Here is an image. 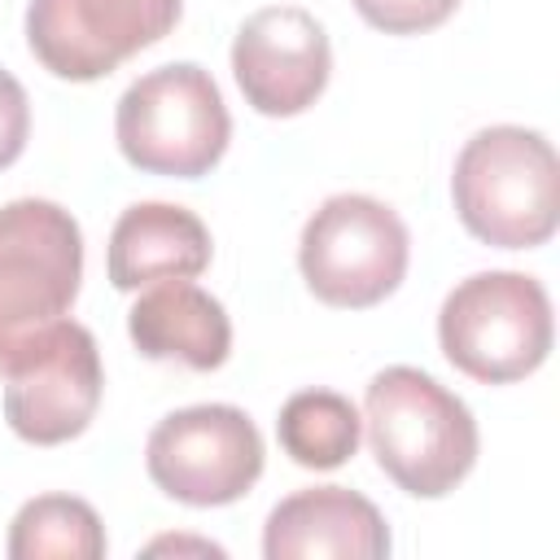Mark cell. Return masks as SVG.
<instances>
[{"mask_svg":"<svg viewBox=\"0 0 560 560\" xmlns=\"http://www.w3.org/2000/svg\"><path fill=\"white\" fill-rule=\"evenodd\" d=\"M363 424L376 464L416 499L451 494L477 464V420L429 372L394 363L368 381Z\"/></svg>","mask_w":560,"mask_h":560,"instance_id":"1","label":"cell"},{"mask_svg":"<svg viewBox=\"0 0 560 560\" xmlns=\"http://www.w3.org/2000/svg\"><path fill=\"white\" fill-rule=\"evenodd\" d=\"M451 197L459 223L499 249H534L560 223V158L542 131L481 127L455 158Z\"/></svg>","mask_w":560,"mask_h":560,"instance_id":"2","label":"cell"},{"mask_svg":"<svg viewBox=\"0 0 560 560\" xmlns=\"http://www.w3.org/2000/svg\"><path fill=\"white\" fill-rule=\"evenodd\" d=\"M114 136L136 171L197 179L223 158L232 118L210 70L197 61H171L140 74L118 96Z\"/></svg>","mask_w":560,"mask_h":560,"instance_id":"3","label":"cell"},{"mask_svg":"<svg viewBox=\"0 0 560 560\" xmlns=\"http://www.w3.org/2000/svg\"><path fill=\"white\" fill-rule=\"evenodd\" d=\"M438 341L472 381H525L551 350V298L525 271H477L446 293Z\"/></svg>","mask_w":560,"mask_h":560,"instance_id":"4","label":"cell"},{"mask_svg":"<svg viewBox=\"0 0 560 560\" xmlns=\"http://www.w3.org/2000/svg\"><path fill=\"white\" fill-rule=\"evenodd\" d=\"M83 280V232L44 197L0 206V363L39 328L66 319Z\"/></svg>","mask_w":560,"mask_h":560,"instance_id":"5","label":"cell"},{"mask_svg":"<svg viewBox=\"0 0 560 560\" xmlns=\"http://www.w3.org/2000/svg\"><path fill=\"white\" fill-rule=\"evenodd\" d=\"M411 258V236L402 219L363 192L328 197L302 228L298 267L311 293L328 306H376L385 302Z\"/></svg>","mask_w":560,"mask_h":560,"instance_id":"6","label":"cell"},{"mask_svg":"<svg viewBox=\"0 0 560 560\" xmlns=\"http://www.w3.org/2000/svg\"><path fill=\"white\" fill-rule=\"evenodd\" d=\"M0 376L9 429L35 446L79 438L92 424L105 385L96 337L74 319H57L13 346Z\"/></svg>","mask_w":560,"mask_h":560,"instance_id":"7","label":"cell"},{"mask_svg":"<svg viewBox=\"0 0 560 560\" xmlns=\"http://www.w3.org/2000/svg\"><path fill=\"white\" fill-rule=\"evenodd\" d=\"M144 468L162 494L188 508H223L262 477V433L232 402L179 407L153 424Z\"/></svg>","mask_w":560,"mask_h":560,"instance_id":"8","label":"cell"},{"mask_svg":"<svg viewBox=\"0 0 560 560\" xmlns=\"http://www.w3.org/2000/svg\"><path fill=\"white\" fill-rule=\"evenodd\" d=\"M179 9L184 0H31L26 44L48 74L92 83L171 35Z\"/></svg>","mask_w":560,"mask_h":560,"instance_id":"9","label":"cell"},{"mask_svg":"<svg viewBox=\"0 0 560 560\" xmlns=\"http://www.w3.org/2000/svg\"><path fill=\"white\" fill-rule=\"evenodd\" d=\"M332 48L315 13L271 4L241 22L232 44V74L245 101L267 118H293L328 88Z\"/></svg>","mask_w":560,"mask_h":560,"instance_id":"10","label":"cell"},{"mask_svg":"<svg viewBox=\"0 0 560 560\" xmlns=\"http://www.w3.org/2000/svg\"><path fill=\"white\" fill-rule=\"evenodd\" d=\"M267 560H306V556H341V560H381L389 556V525L372 499L346 486H311L280 499L262 529Z\"/></svg>","mask_w":560,"mask_h":560,"instance_id":"11","label":"cell"},{"mask_svg":"<svg viewBox=\"0 0 560 560\" xmlns=\"http://www.w3.org/2000/svg\"><path fill=\"white\" fill-rule=\"evenodd\" d=\"M210 267L206 223L171 201H136L109 232V280L131 293L162 280H192Z\"/></svg>","mask_w":560,"mask_h":560,"instance_id":"12","label":"cell"},{"mask_svg":"<svg viewBox=\"0 0 560 560\" xmlns=\"http://www.w3.org/2000/svg\"><path fill=\"white\" fill-rule=\"evenodd\" d=\"M127 332L144 359H179L192 372L223 368L232 350V319L223 302L192 280L153 284L127 315Z\"/></svg>","mask_w":560,"mask_h":560,"instance_id":"13","label":"cell"},{"mask_svg":"<svg viewBox=\"0 0 560 560\" xmlns=\"http://www.w3.org/2000/svg\"><path fill=\"white\" fill-rule=\"evenodd\" d=\"M284 455L302 468H341L359 451L363 416L354 411L350 398L332 389H298L276 420Z\"/></svg>","mask_w":560,"mask_h":560,"instance_id":"14","label":"cell"},{"mask_svg":"<svg viewBox=\"0 0 560 560\" xmlns=\"http://www.w3.org/2000/svg\"><path fill=\"white\" fill-rule=\"evenodd\" d=\"M13 560H96L105 556V525L92 503L74 494H39L18 508L9 525Z\"/></svg>","mask_w":560,"mask_h":560,"instance_id":"15","label":"cell"},{"mask_svg":"<svg viewBox=\"0 0 560 560\" xmlns=\"http://www.w3.org/2000/svg\"><path fill=\"white\" fill-rule=\"evenodd\" d=\"M359 18L385 35H420V31H433L442 26L459 0H354Z\"/></svg>","mask_w":560,"mask_h":560,"instance_id":"16","label":"cell"},{"mask_svg":"<svg viewBox=\"0 0 560 560\" xmlns=\"http://www.w3.org/2000/svg\"><path fill=\"white\" fill-rule=\"evenodd\" d=\"M26 136H31V101H26V88L9 70H0V171L22 158Z\"/></svg>","mask_w":560,"mask_h":560,"instance_id":"17","label":"cell"},{"mask_svg":"<svg viewBox=\"0 0 560 560\" xmlns=\"http://www.w3.org/2000/svg\"><path fill=\"white\" fill-rule=\"evenodd\" d=\"M149 551H201V556H223L219 542H206V538H158L149 542Z\"/></svg>","mask_w":560,"mask_h":560,"instance_id":"18","label":"cell"}]
</instances>
